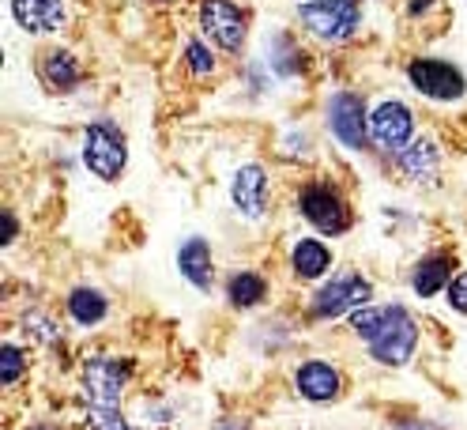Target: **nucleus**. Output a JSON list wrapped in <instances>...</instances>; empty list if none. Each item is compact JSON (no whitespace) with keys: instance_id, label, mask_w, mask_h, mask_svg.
Returning <instances> with one entry per match:
<instances>
[{"instance_id":"obj_1","label":"nucleus","mask_w":467,"mask_h":430,"mask_svg":"<svg viewBox=\"0 0 467 430\" xmlns=\"http://www.w3.org/2000/svg\"><path fill=\"white\" fill-rule=\"evenodd\" d=\"M132 378V366L113 355H91L83 362V400H87V426L91 430H125L121 400Z\"/></svg>"},{"instance_id":"obj_2","label":"nucleus","mask_w":467,"mask_h":430,"mask_svg":"<svg viewBox=\"0 0 467 430\" xmlns=\"http://www.w3.org/2000/svg\"><path fill=\"white\" fill-rule=\"evenodd\" d=\"M369 359L381 362V366H407L415 359V348H419V325L415 318L407 313V306H389V318L381 325L369 343Z\"/></svg>"},{"instance_id":"obj_3","label":"nucleus","mask_w":467,"mask_h":430,"mask_svg":"<svg viewBox=\"0 0 467 430\" xmlns=\"http://www.w3.org/2000/svg\"><path fill=\"white\" fill-rule=\"evenodd\" d=\"M83 163L102 182H117V178H121V170L129 163V143H125L121 129L109 125V121L87 125V132H83Z\"/></svg>"},{"instance_id":"obj_4","label":"nucleus","mask_w":467,"mask_h":430,"mask_svg":"<svg viewBox=\"0 0 467 430\" xmlns=\"http://www.w3.org/2000/svg\"><path fill=\"white\" fill-rule=\"evenodd\" d=\"M373 299V283L362 279L358 272H339L332 283H325L320 291L309 299V318L313 321H336L343 313H355Z\"/></svg>"},{"instance_id":"obj_5","label":"nucleus","mask_w":467,"mask_h":430,"mask_svg":"<svg viewBox=\"0 0 467 430\" xmlns=\"http://www.w3.org/2000/svg\"><path fill=\"white\" fill-rule=\"evenodd\" d=\"M302 23L306 31L325 38V42H343L358 31L362 12L355 0H313V5H302Z\"/></svg>"},{"instance_id":"obj_6","label":"nucleus","mask_w":467,"mask_h":430,"mask_svg":"<svg viewBox=\"0 0 467 430\" xmlns=\"http://www.w3.org/2000/svg\"><path fill=\"white\" fill-rule=\"evenodd\" d=\"M298 212L317 226L320 235H343L350 231V208H347V200L339 196V189L325 185V182H313L298 193Z\"/></svg>"},{"instance_id":"obj_7","label":"nucleus","mask_w":467,"mask_h":430,"mask_svg":"<svg viewBox=\"0 0 467 430\" xmlns=\"http://www.w3.org/2000/svg\"><path fill=\"white\" fill-rule=\"evenodd\" d=\"M407 79L415 83V91L437 102H456L467 91V79L460 68H452L449 61H433V57H415L407 65Z\"/></svg>"},{"instance_id":"obj_8","label":"nucleus","mask_w":467,"mask_h":430,"mask_svg":"<svg viewBox=\"0 0 467 430\" xmlns=\"http://www.w3.org/2000/svg\"><path fill=\"white\" fill-rule=\"evenodd\" d=\"M200 31L208 35L212 42H219L223 49L238 53L245 46L249 26H245L242 8H234L230 0H203L200 5Z\"/></svg>"},{"instance_id":"obj_9","label":"nucleus","mask_w":467,"mask_h":430,"mask_svg":"<svg viewBox=\"0 0 467 430\" xmlns=\"http://www.w3.org/2000/svg\"><path fill=\"white\" fill-rule=\"evenodd\" d=\"M328 129L350 152L366 148V102L355 91H339L328 102Z\"/></svg>"},{"instance_id":"obj_10","label":"nucleus","mask_w":467,"mask_h":430,"mask_svg":"<svg viewBox=\"0 0 467 430\" xmlns=\"http://www.w3.org/2000/svg\"><path fill=\"white\" fill-rule=\"evenodd\" d=\"M369 136L377 140V148L385 152H403L415 136V118L403 102H381L369 113Z\"/></svg>"},{"instance_id":"obj_11","label":"nucleus","mask_w":467,"mask_h":430,"mask_svg":"<svg viewBox=\"0 0 467 430\" xmlns=\"http://www.w3.org/2000/svg\"><path fill=\"white\" fill-rule=\"evenodd\" d=\"M230 200H234V208H238V215L260 219L268 208V170L260 163H245L238 174H234Z\"/></svg>"},{"instance_id":"obj_12","label":"nucleus","mask_w":467,"mask_h":430,"mask_svg":"<svg viewBox=\"0 0 467 430\" xmlns=\"http://www.w3.org/2000/svg\"><path fill=\"white\" fill-rule=\"evenodd\" d=\"M295 389H298V396L313 400V404H328V400L339 396L343 378H339V370H336L332 362L309 359V362H302V366L295 370Z\"/></svg>"},{"instance_id":"obj_13","label":"nucleus","mask_w":467,"mask_h":430,"mask_svg":"<svg viewBox=\"0 0 467 430\" xmlns=\"http://www.w3.org/2000/svg\"><path fill=\"white\" fill-rule=\"evenodd\" d=\"M178 272H182V279H189V283L196 287V291H212V283H215V261H212L208 238L192 235V238L178 249Z\"/></svg>"},{"instance_id":"obj_14","label":"nucleus","mask_w":467,"mask_h":430,"mask_svg":"<svg viewBox=\"0 0 467 430\" xmlns=\"http://www.w3.org/2000/svg\"><path fill=\"white\" fill-rule=\"evenodd\" d=\"M12 16L23 31L31 35H53L65 26V5L61 0H12Z\"/></svg>"},{"instance_id":"obj_15","label":"nucleus","mask_w":467,"mask_h":430,"mask_svg":"<svg viewBox=\"0 0 467 430\" xmlns=\"http://www.w3.org/2000/svg\"><path fill=\"white\" fill-rule=\"evenodd\" d=\"M400 170H403V178L415 182V185L437 182V174H441V152H437V143L433 140L407 143V148L400 152Z\"/></svg>"},{"instance_id":"obj_16","label":"nucleus","mask_w":467,"mask_h":430,"mask_svg":"<svg viewBox=\"0 0 467 430\" xmlns=\"http://www.w3.org/2000/svg\"><path fill=\"white\" fill-rule=\"evenodd\" d=\"M452 268H456V261H452L449 253H430V257H422V261L415 265V272H411V291H415L419 299H433L437 291H445V287H449Z\"/></svg>"},{"instance_id":"obj_17","label":"nucleus","mask_w":467,"mask_h":430,"mask_svg":"<svg viewBox=\"0 0 467 430\" xmlns=\"http://www.w3.org/2000/svg\"><path fill=\"white\" fill-rule=\"evenodd\" d=\"M332 268V249L320 242V238H298L295 249H290V272L298 279H320Z\"/></svg>"},{"instance_id":"obj_18","label":"nucleus","mask_w":467,"mask_h":430,"mask_svg":"<svg viewBox=\"0 0 467 430\" xmlns=\"http://www.w3.org/2000/svg\"><path fill=\"white\" fill-rule=\"evenodd\" d=\"M65 306H68V318H72L76 325H83V329H91V325L106 321V313H109L106 295L95 291V287H76V291H68Z\"/></svg>"},{"instance_id":"obj_19","label":"nucleus","mask_w":467,"mask_h":430,"mask_svg":"<svg viewBox=\"0 0 467 430\" xmlns=\"http://www.w3.org/2000/svg\"><path fill=\"white\" fill-rule=\"evenodd\" d=\"M42 79H46V88H53V91H72L79 83L76 57L68 49H49L42 57Z\"/></svg>"},{"instance_id":"obj_20","label":"nucleus","mask_w":467,"mask_h":430,"mask_svg":"<svg viewBox=\"0 0 467 430\" xmlns=\"http://www.w3.org/2000/svg\"><path fill=\"white\" fill-rule=\"evenodd\" d=\"M226 299L234 309H253L268 299V279L256 272H234L226 283Z\"/></svg>"},{"instance_id":"obj_21","label":"nucleus","mask_w":467,"mask_h":430,"mask_svg":"<svg viewBox=\"0 0 467 430\" xmlns=\"http://www.w3.org/2000/svg\"><path fill=\"white\" fill-rule=\"evenodd\" d=\"M23 370H26L23 351L16 348V343H5V348H0V385L12 389V385L23 378Z\"/></svg>"},{"instance_id":"obj_22","label":"nucleus","mask_w":467,"mask_h":430,"mask_svg":"<svg viewBox=\"0 0 467 430\" xmlns=\"http://www.w3.org/2000/svg\"><path fill=\"white\" fill-rule=\"evenodd\" d=\"M185 65H189L196 76H212V72H215V57L208 53V46H203V42H189V46H185Z\"/></svg>"},{"instance_id":"obj_23","label":"nucleus","mask_w":467,"mask_h":430,"mask_svg":"<svg viewBox=\"0 0 467 430\" xmlns=\"http://www.w3.org/2000/svg\"><path fill=\"white\" fill-rule=\"evenodd\" d=\"M445 302L456 309V313H467V272L452 276L449 287H445Z\"/></svg>"},{"instance_id":"obj_24","label":"nucleus","mask_w":467,"mask_h":430,"mask_svg":"<svg viewBox=\"0 0 467 430\" xmlns=\"http://www.w3.org/2000/svg\"><path fill=\"white\" fill-rule=\"evenodd\" d=\"M31 430H61V426H53V423H38V426H31Z\"/></svg>"},{"instance_id":"obj_25","label":"nucleus","mask_w":467,"mask_h":430,"mask_svg":"<svg viewBox=\"0 0 467 430\" xmlns=\"http://www.w3.org/2000/svg\"><path fill=\"white\" fill-rule=\"evenodd\" d=\"M125 430H129V426H125Z\"/></svg>"}]
</instances>
